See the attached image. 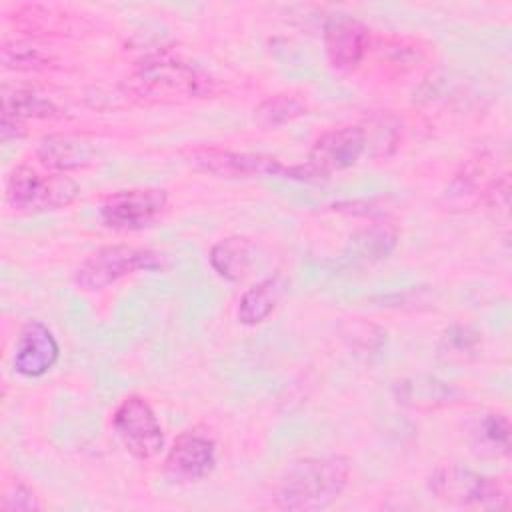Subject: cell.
<instances>
[{
	"instance_id": "16",
	"label": "cell",
	"mask_w": 512,
	"mask_h": 512,
	"mask_svg": "<svg viewBox=\"0 0 512 512\" xmlns=\"http://www.w3.org/2000/svg\"><path fill=\"white\" fill-rule=\"evenodd\" d=\"M208 260L218 276L238 282L252 268V242L244 236H228L210 248Z\"/></svg>"
},
{
	"instance_id": "12",
	"label": "cell",
	"mask_w": 512,
	"mask_h": 512,
	"mask_svg": "<svg viewBox=\"0 0 512 512\" xmlns=\"http://www.w3.org/2000/svg\"><path fill=\"white\" fill-rule=\"evenodd\" d=\"M324 48L334 68H356L368 54L370 30L352 16H332L324 26Z\"/></svg>"
},
{
	"instance_id": "3",
	"label": "cell",
	"mask_w": 512,
	"mask_h": 512,
	"mask_svg": "<svg viewBox=\"0 0 512 512\" xmlns=\"http://www.w3.org/2000/svg\"><path fill=\"white\" fill-rule=\"evenodd\" d=\"M186 160L198 170L222 176V178H250V176H276L290 178L300 182H316L318 176L308 164L304 166H286L276 158L250 154V152H234L226 148H194L188 152Z\"/></svg>"
},
{
	"instance_id": "5",
	"label": "cell",
	"mask_w": 512,
	"mask_h": 512,
	"mask_svg": "<svg viewBox=\"0 0 512 512\" xmlns=\"http://www.w3.org/2000/svg\"><path fill=\"white\" fill-rule=\"evenodd\" d=\"M430 492L444 504L460 506V508H506L508 496L498 478L478 474L470 468L448 464L438 470L428 480Z\"/></svg>"
},
{
	"instance_id": "6",
	"label": "cell",
	"mask_w": 512,
	"mask_h": 512,
	"mask_svg": "<svg viewBox=\"0 0 512 512\" xmlns=\"http://www.w3.org/2000/svg\"><path fill=\"white\" fill-rule=\"evenodd\" d=\"M162 266H164V258L156 250L114 244V246H104L92 252L78 266L74 274V282L82 290L96 292L138 270H160Z\"/></svg>"
},
{
	"instance_id": "9",
	"label": "cell",
	"mask_w": 512,
	"mask_h": 512,
	"mask_svg": "<svg viewBox=\"0 0 512 512\" xmlns=\"http://www.w3.org/2000/svg\"><path fill=\"white\" fill-rule=\"evenodd\" d=\"M368 150L366 128L362 126H340L320 134L310 152L308 166L322 178L336 170H344L360 160Z\"/></svg>"
},
{
	"instance_id": "15",
	"label": "cell",
	"mask_w": 512,
	"mask_h": 512,
	"mask_svg": "<svg viewBox=\"0 0 512 512\" xmlns=\"http://www.w3.org/2000/svg\"><path fill=\"white\" fill-rule=\"evenodd\" d=\"M284 290H286V280L280 274L264 278L258 284L250 286L238 302V312H236L238 320L246 326L264 322L278 306Z\"/></svg>"
},
{
	"instance_id": "18",
	"label": "cell",
	"mask_w": 512,
	"mask_h": 512,
	"mask_svg": "<svg viewBox=\"0 0 512 512\" xmlns=\"http://www.w3.org/2000/svg\"><path fill=\"white\" fill-rule=\"evenodd\" d=\"M62 112L58 106L30 90L14 88L2 90V116L12 118V120H26V118H58Z\"/></svg>"
},
{
	"instance_id": "21",
	"label": "cell",
	"mask_w": 512,
	"mask_h": 512,
	"mask_svg": "<svg viewBox=\"0 0 512 512\" xmlns=\"http://www.w3.org/2000/svg\"><path fill=\"white\" fill-rule=\"evenodd\" d=\"M50 60H52L50 54L32 42L12 40V42H4L2 46V62L6 68L36 70V68H44Z\"/></svg>"
},
{
	"instance_id": "22",
	"label": "cell",
	"mask_w": 512,
	"mask_h": 512,
	"mask_svg": "<svg viewBox=\"0 0 512 512\" xmlns=\"http://www.w3.org/2000/svg\"><path fill=\"white\" fill-rule=\"evenodd\" d=\"M0 508L2 510H40L42 504L36 492L28 484H24L22 480H16L4 490Z\"/></svg>"
},
{
	"instance_id": "1",
	"label": "cell",
	"mask_w": 512,
	"mask_h": 512,
	"mask_svg": "<svg viewBox=\"0 0 512 512\" xmlns=\"http://www.w3.org/2000/svg\"><path fill=\"white\" fill-rule=\"evenodd\" d=\"M350 480L344 456H310L294 460L278 476L272 502L282 510H322L340 498Z\"/></svg>"
},
{
	"instance_id": "7",
	"label": "cell",
	"mask_w": 512,
	"mask_h": 512,
	"mask_svg": "<svg viewBox=\"0 0 512 512\" xmlns=\"http://www.w3.org/2000/svg\"><path fill=\"white\" fill-rule=\"evenodd\" d=\"M112 426L124 448L138 460H150L164 448L162 426L142 396L124 398L112 414Z\"/></svg>"
},
{
	"instance_id": "19",
	"label": "cell",
	"mask_w": 512,
	"mask_h": 512,
	"mask_svg": "<svg viewBox=\"0 0 512 512\" xmlns=\"http://www.w3.org/2000/svg\"><path fill=\"white\" fill-rule=\"evenodd\" d=\"M472 442L478 450L490 454L510 452V422L504 414H484L472 426Z\"/></svg>"
},
{
	"instance_id": "10",
	"label": "cell",
	"mask_w": 512,
	"mask_h": 512,
	"mask_svg": "<svg viewBox=\"0 0 512 512\" xmlns=\"http://www.w3.org/2000/svg\"><path fill=\"white\" fill-rule=\"evenodd\" d=\"M216 464L214 438L198 428L182 432L166 454L164 470L176 482H196L212 472Z\"/></svg>"
},
{
	"instance_id": "17",
	"label": "cell",
	"mask_w": 512,
	"mask_h": 512,
	"mask_svg": "<svg viewBox=\"0 0 512 512\" xmlns=\"http://www.w3.org/2000/svg\"><path fill=\"white\" fill-rule=\"evenodd\" d=\"M396 228L390 224H372L360 232H356L350 238L348 250L344 254V258L348 262H362V264H370L376 260L386 258L394 246H396Z\"/></svg>"
},
{
	"instance_id": "20",
	"label": "cell",
	"mask_w": 512,
	"mask_h": 512,
	"mask_svg": "<svg viewBox=\"0 0 512 512\" xmlns=\"http://www.w3.org/2000/svg\"><path fill=\"white\" fill-rule=\"evenodd\" d=\"M306 104L290 94H274L254 108V122L262 128L282 126L306 114Z\"/></svg>"
},
{
	"instance_id": "2",
	"label": "cell",
	"mask_w": 512,
	"mask_h": 512,
	"mask_svg": "<svg viewBox=\"0 0 512 512\" xmlns=\"http://www.w3.org/2000/svg\"><path fill=\"white\" fill-rule=\"evenodd\" d=\"M130 88L138 96L152 100L204 98L212 94L214 80L188 62L156 58L144 62L130 76Z\"/></svg>"
},
{
	"instance_id": "4",
	"label": "cell",
	"mask_w": 512,
	"mask_h": 512,
	"mask_svg": "<svg viewBox=\"0 0 512 512\" xmlns=\"http://www.w3.org/2000/svg\"><path fill=\"white\" fill-rule=\"evenodd\" d=\"M80 194L78 184L60 174H42L32 166H16L6 180V202L22 212L60 210Z\"/></svg>"
},
{
	"instance_id": "13",
	"label": "cell",
	"mask_w": 512,
	"mask_h": 512,
	"mask_svg": "<svg viewBox=\"0 0 512 512\" xmlns=\"http://www.w3.org/2000/svg\"><path fill=\"white\" fill-rule=\"evenodd\" d=\"M36 156L42 166L64 174L70 170H80L96 164L100 158V152L90 140L82 136L48 134L40 140L36 148Z\"/></svg>"
},
{
	"instance_id": "11",
	"label": "cell",
	"mask_w": 512,
	"mask_h": 512,
	"mask_svg": "<svg viewBox=\"0 0 512 512\" xmlns=\"http://www.w3.org/2000/svg\"><path fill=\"white\" fill-rule=\"evenodd\" d=\"M58 356L60 346L52 330L40 320H30L18 334L12 366L26 378H40L58 362Z\"/></svg>"
},
{
	"instance_id": "8",
	"label": "cell",
	"mask_w": 512,
	"mask_h": 512,
	"mask_svg": "<svg viewBox=\"0 0 512 512\" xmlns=\"http://www.w3.org/2000/svg\"><path fill=\"white\" fill-rule=\"evenodd\" d=\"M168 208L162 188H130L114 192L100 206V218L114 230H142L152 226Z\"/></svg>"
},
{
	"instance_id": "23",
	"label": "cell",
	"mask_w": 512,
	"mask_h": 512,
	"mask_svg": "<svg viewBox=\"0 0 512 512\" xmlns=\"http://www.w3.org/2000/svg\"><path fill=\"white\" fill-rule=\"evenodd\" d=\"M444 342L448 344V348L452 350V354H468L472 350H476L478 346V334L472 332L470 328L464 326H454L446 332Z\"/></svg>"
},
{
	"instance_id": "14",
	"label": "cell",
	"mask_w": 512,
	"mask_h": 512,
	"mask_svg": "<svg viewBox=\"0 0 512 512\" xmlns=\"http://www.w3.org/2000/svg\"><path fill=\"white\" fill-rule=\"evenodd\" d=\"M396 400L412 410H436L454 406L462 394L450 382L434 376H412L394 384Z\"/></svg>"
}]
</instances>
